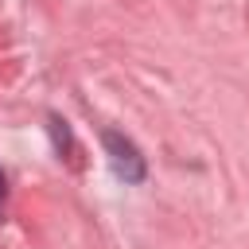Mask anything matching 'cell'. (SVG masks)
Returning <instances> with one entry per match:
<instances>
[{
  "label": "cell",
  "instance_id": "obj_2",
  "mask_svg": "<svg viewBox=\"0 0 249 249\" xmlns=\"http://www.w3.org/2000/svg\"><path fill=\"white\" fill-rule=\"evenodd\" d=\"M4 202H8V179H4V171H0V218H4Z\"/></svg>",
  "mask_w": 249,
  "mask_h": 249
},
{
  "label": "cell",
  "instance_id": "obj_1",
  "mask_svg": "<svg viewBox=\"0 0 249 249\" xmlns=\"http://www.w3.org/2000/svg\"><path fill=\"white\" fill-rule=\"evenodd\" d=\"M101 144H105V152H109V167H113L124 183H140V179L148 175V163H144L140 148H136L124 132L105 128V132H101Z\"/></svg>",
  "mask_w": 249,
  "mask_h": 249
}]
</instances>
